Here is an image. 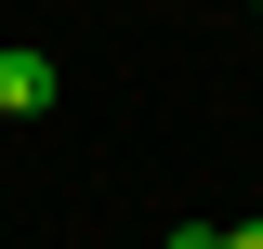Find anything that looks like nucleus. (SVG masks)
<instances>
[{"label":"nucleus","instance_id":"f03ea898","mask_svg":"<svg viewBox=\"0 0 263 249\" xmlns=\"http://www.w3.org/2000/svg\"><path fill=\"white\" fill-rule=\"evenodd\" d=\"M224 249H263V210H250V223H224Z\"/></svg>","mask_w":263,"mask_h":249},{"label":"nucleus","instance_id":"7ed1b4c3","mask_svg":"<svg viewBox=\"0 0 263 249\" xmlns=\"http://www.w3.org/2000/svg\"><path fill=\"white\" fill-rule=\"evenodd\" d=\"M250 27H263V0H250Z\"/></svg>","mask_w":263,"mask_h":249},{"label":"nucleus","instance_id":"f257e3e1","mask_svg":"<svg viewBox=\"0 0 263 249\" xmlns=\"http://www.w3.org/2000/svg\"><path fill=\"white\" fill-rule=\"evenodd\" d=\"M53 92H66V66L27 53V39H0V118H53Z\"/></svg>","mask_w":263,"mask_h":249}]
</instances>
